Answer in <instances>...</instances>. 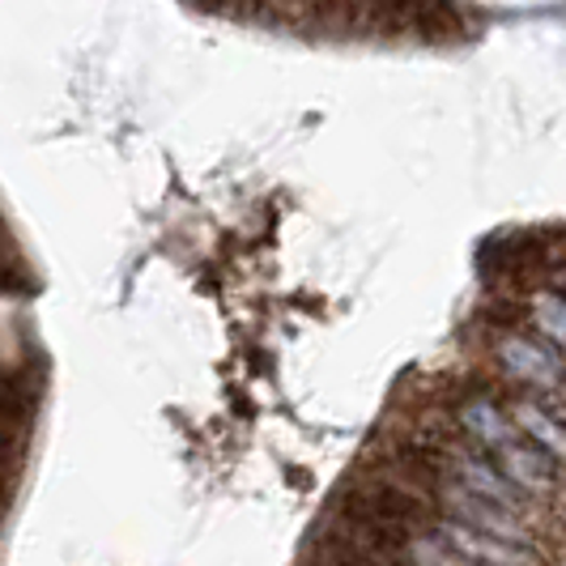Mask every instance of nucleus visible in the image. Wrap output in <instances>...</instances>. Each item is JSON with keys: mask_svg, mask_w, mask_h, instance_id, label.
Wrapping results in <instances>:
<instances>
[{"mask_svg": "<svg viewBox=\"0 0 566 566\" xmlns=\"http://www.w3.org/2000/svg\"><path fill=\"white\" fill-rule=\"evenodd\" d=\"M494 354H499V367L507 370L511 379H520V384H528V388H537V392L563 388V370H566L563 358H558L554 345H545L541 337L503 333L499 345H494Z\"/></svg>", "mask_w": 566, "mask_h": 566, "instance_id": "1", "label": "nucleus"}, {"mask_svg": "<svg viewBox=\"0 0 566 566\" xmlns=\"http://www.w3.org/2000/svg\"><path fill=\"white\" fill-rule=\"evenodd\" d=\"M434 533L448 541V549H452L460 563H469V566H545L533 545L485 537V533H473V528L452 524V520H439Z\"/></svg>", "mask_w": 566, "mask_h": 566, "instance_id": "2", "label": "nucleus"}, {"mask_svg": "<svg viewBox=\"0 0 566 566\" xmlns=\"http://www.w3.org/2000/svg\"><path fill=\"white\" fill-rule=\"evenodd\" d=\"M494 460V469L507 478L520 494H549L554 485H558V460H549V455L533 448L528 439H515L511 448H503L499 455H490Z\"/></svg>", "mask_w": 566, "mask_h": 566, "instance_id": "3", "label": "nucleus"}, {"mask_svg": "<svg viewBox=\"0 0 566 566\" xmlns=\"http://www.w3.org/2000/svg\"><path fill=\"white\" fill-rule=\"evenodd\" d=\"M455 422L464 426V434H469V439H478V448H485L490 455H499L503 448H511L515 439H524V434L511 426L507 413L485 397L460 400V405H455Z\"/></svg>", "mask_w": 566, "mask_h": 566, "instance_id": "4", "label": "nucleus"}, {"mask_svg": "<svg viewBox=\"0 0 566 566\" xmlns=\"http://www.w3.org/2000/svg\"><path fill=\"white\" fill-rule=\"evenodd\" d=\"M511 418H515L511 426L524 430L533 448H541L549 460H563L566 434H563V422H558L549 409H541V405H533V400H511Z\"/></svg>", "mask_w": 566, "mask_h": 566, "instance_id": "5", "label": "nucleus"}, {"mask_svg": "<svg viewBox=\"0 0 566 566\" xmlns=\"http://www.w3.org/2000/svg\"><path fill=\"white\" fill-rule=\"evenodd\" d=\"M533 324H537V337H545V345H563L566 340V303L558 290H537L533 294Z\"/></svg>", "mask_w": 566, "mask_h": 566, "instance_id": "6", "label": "nucleus"}, {"mask_svg": "<svg viewBox=\"0 0 566 566\" xmlns=\"http://www.w3.org/2000/svg\"><path fill=\"white\" fill-rule=\"evenodd\" d=\"M18 452V439H13V434H9V426L0 422V460H9V455Z\"/></svg>", "mask_w": 566, "mask_h": 566, "instance_id": "7", "label": "nucleus"}]
</instances>
